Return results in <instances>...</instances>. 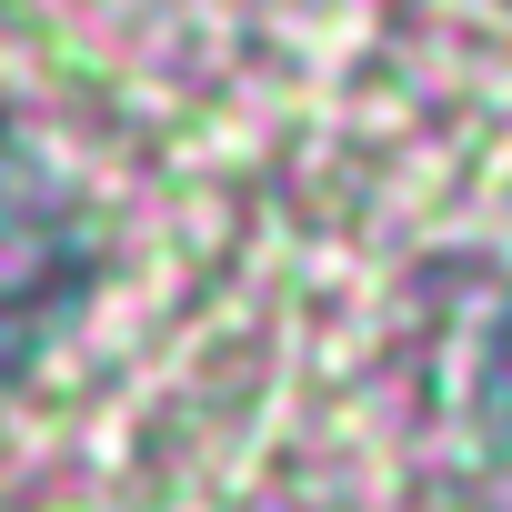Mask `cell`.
Instances as JSON below:
<instances>
[{
  "instance_id": "obj_1",
  "label": "cell",
  "mask_w": 512,
  "mask_h": 512,
  "mask_svg": "<svg viewBox=\"0 0 512 512\" xmlns=\"http://www.w3.org/2000/svg\"><path fill=\"white\" fill-rule=\"evenodd\" d=\"M81 292H91V221L71 181L21 131H0V372H21L71 322Z\"/></svg>"
},
{
  "instance_id": "obj_2",
  "label": "cell",
  "mask_w": 512,
  "mask_h": 512,
  "mask_svg": "<svg viewBox=\"0 0 512 512\" xmlns=\"http://www.w3.org/2000/svg\"><path fill=\"white\" fill-rule=\"evenodd\" d=\"M482 402H492V422H502V442H512V312L492 322V352H482Z\"/></svg>"
}]
</instances>
